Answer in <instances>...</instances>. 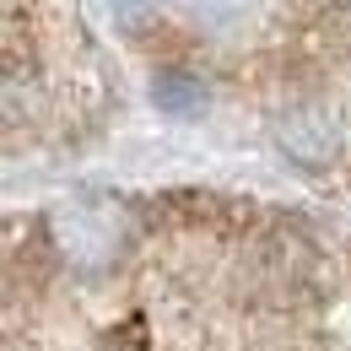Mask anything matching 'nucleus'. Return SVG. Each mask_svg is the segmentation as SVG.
Returning <instances> with one entry per match:
<instances>
[{"instance_id": "obj_1", "label": "nucleus", "mask_w": 351, "mask_h": 351, "mask_svg": "<svg viewBox=\"0 0 351 351\" xmlns=\"http://www.w3.org/2000/svg\"><path fill=\"white\" fill-rule=\"evenodd\" d=\"M249 276H254V292L276 298V303H292L313 276V249H308L303 232H265L249 254Z\"/></svg>"}, {"instance_id": "obj_2", "label": "nucleus", "mask_w": 351, "mask_h": 351, "mask_svg": "<svg viewBox=\"0 0 351 351\" xmlns=\"http://www.w3.org/2000/svg\"><path fill=\"white\" fill-rule=\"evenodd\" d=\"M276 141L287 146V157H298L308 168H324L341 157V119L324 103H292L276 114Z\"/></svg>"}, {"instance_id": "obj_3", "label": "nucleus", "mask_w": 351, "mask_h": 351, "mask_svg": "<svg viewBox=\"0 0 351 351\" xmlns=\"http://www.w3.org/2000/svg\"><path fill=\"white\" fill-rule=\"evenodd\" d=\"M152 103H157V114H168V119H200L206 114V103H211V92L200 76H189V71H157L152 76Z\"/></svg>"}, {"instance_id": "obj_4", "label": "nucleus", "mask_w": 351, "mask_h": 351, "mask_svg": "<svg viewBox=\"0 0 351 351\" xmlns=\"http://www.w3.org/2000/svg\"><path fill=\"white\" fill-rule=\"evenodd\" d=\"M346 5H351V0H346Z\"/></svg>"}]
</instances>
